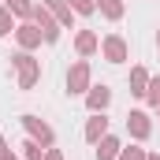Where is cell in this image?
<instances>
[{
	"label": "cell",
	"mask_w": 160,
	"mask_h": 160,
	"mask_svg": "<svg viewBox=\"0 0 160 160\" xmlns=\"http://www.w3.org/2000/svg\"><path fill=\"white\" fill-rule=\"evenodd\" d=\"M26 127H30V130H34V134H38L41 142H48V138H52V130H48V127H41V123L34 119V116H26Z\"/></svg>",
	"instance_id": "cell-1"
},
{
	"label": "cell",
	"mask_w": 160,
	"mask_h": 160,
	"mask_svg": "<svg viewBox=\"0 0 160 160\" xmlns=\"http://www.w3.org/2000/svg\"><path fill=\"white\" fill-rule=\"evenodd\" d=\"M19 63H22V86H30V82H34V63H30V56H19Z\"/></svg>",
	"instance_id": "cell-2"
},
{
	"label": "cell",
	"mask_w": 160,
	"mask_h": 160,
	"mask_svg": "<svg viewBox=\"0 0 160 160\" xmlns=\"http://www.w3.org/2000/svg\"><path fill=\"white\" fill-rule=\"evenodd\" d=\"M130 127H134V134H145V130H149V127H145V116H142V112H134V116H130Z\"/></svg>",
	"instance_id": "cell-3"
},
{
	"label": "cell",
	"mask_w": 160,
	"mask_h": 160,
	"mask_svg": "<svg viewBox=\"0 0 160 160\" xmlns=\"http://www.w3.org/2000/svg\"><path fill=\"white\" fill-rule=\"evenodd\" d=\"M89 104H93V108H101V104H108V89L101 86V89H97V93L89 97Z\"/></svg>",
	"instance_id": "cell-4"
},
{
	"label": "cell",
	"mask_w": 160,
	"mask_h": 160,
	"mask_svg": "<svg viewBox=\"0 0 160 160\" xmlns=\"http://www.w3.org/2000/svg\"><path fill=\"white\" fill-rule=\"evenodd\" d=\"M101 134H104V119H93L89 123V142H97Z\"/></svg>",
	"instance_id": "cell-5"
},
{
	"label": "cell",
	"mask_w": 160,
	"mask_h": 160,
	"mask_svg": "<svg viewBox=\"0 0 160 160\" xmlns=\"http://www.w3.org/2000/svg\"><path fill=\"white\" fill-rule=\"evenodd\" d=\"M108 56H112V60H123V45L119 41H108Z\"/></svg>",
	"instance_id": "cell-6"
},
{
	"label": "cell",
	"mask_w": 160,
	"mask_h": 160,
	"mask_svg": "<svg viewBox=\"0 0 160 160\" xmlns=\"http://www.w3.org/2000/svg\"><path fill=\"white\" fill-rule=\"evenodd\" d=\"M112 149H116V142H104V145H101V153H97V157H101V160H112Z\"/></svg>",
	"instance_id": "cell-7"
},
{
	"label": "cell",
	"mask_w": 160,
	"mask_h": 160,
	"mask_svg": "<svg viewBox=\"0 0 160 160\" xmlns=\"http://www.w3.org/2000/svg\"><path fill=\"white\" fill-rule=\"evenodd\" d=\"M104 11H108V15H119V4H116V0H104Z\"/></svg>",
	"instance_id": "cell-8"
},
{
	"label": "cell",
	"mask_w": 160,
	"mask_h": 160,
	"mask_svg": "<svg viewBox=\"0 0 160 160\" xmlns=\"http://www.w3.org/2000/svg\"><path fill=\"white\" fill-rule=\"evenodd\" d=\"M123 160H142V153H138V149H127V153H123Z\"/></svg>",
	"instance_id": "cell-9"
},
{
	"label": "cell",
	"mask_w": 160,
	"mask_h": 160,
	"mask_svg": "<svg viewBox=\"0 0 160 160\" xmlns=\"http://www.w3.org/2000/svg\"><path fill=\"white\" fill-rule=\"evenodd\" d=\"M149 97H153V104H160V82H153V93Z\"/></svg>",
	"instance_id": "cell-10"
},
{
	"label": "cell",
	"mask_w": 160,
	"mask_h": 160,
	"mask_svg": "<svg viewBox=\"0 0 160 160\" xmlns=\"http://www.w3.org/2000/svg\"><path fill=\"white\" fill-rule=\"evenodd\" d=\"M8 4H11L15 11H26V0H8Z\"/></svg>",
	"instance_id": "cell-11"
},
{
	"label": "cell",
	"mask_w": 160,
	"mask_h": 160,
	"mask_svg": "<svg viewBox=\"0 0 160 160\" xmlns=\"http://www.w3.org/2000/svg\"><path fill=\"white\" fill-rule=\"evenodd\" d=\"M0 34H8V15L0 11Z\"/></svg>",
	"instance_id": "cell-12"
},
{
	"label": "cell",
	"mask_w": 160,
	"mask_h": 160,
	"mask_svg": "<svg viewBox=\"0 0 160 160\" xmlns=\"http://www.w3.org/2000/svg\"><path fill=\"white\" fill-rule=\"evenodd\" d=\"M75 8L78 11H89V0H75Z\"/></svg>",
	"instance_id": "cell-13"
},
{
	"label": "cell",
	"mask_w": 160,
	"mask_h": 160,
	"mask_svg": "<svg viewBox=\"0 0 160 160\" xmlns=\"http://www.w3.org/2000/svg\"><path fill=\"white\" fill-rule=\"evenodd\" d=\"M0 160H8V153H4V142H0Z\"/></svg>",
	"instance_id": "cell-14"
}]
</instances>
